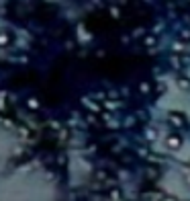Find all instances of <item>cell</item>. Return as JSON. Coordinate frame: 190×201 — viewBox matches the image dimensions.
I'll use <instances>...</instances> for the list:
<instances>
[{"instance_id": "1", "label": "cell", "mask_w": 190, "mask_h": 201, "mask_svg": "<svg viewBox=\"0 0 190 201\" xmlns=\"http://www.w3.org/2000/svg\"><path fill=\"white\" fill-rule=\"evenodd\" d=\"M168 144H170V146H174V148H178V146H180V137H174V136H172L170 140H168Z\"/></svg>"}]
</instances>
